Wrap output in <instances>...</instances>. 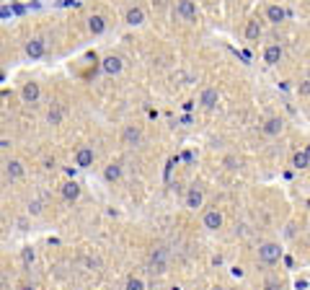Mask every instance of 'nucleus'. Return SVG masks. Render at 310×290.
<instances>
[{"mask_svg":"<svg viewBox=\"0 0 310 290\" xmlns=\"http://www.w3.org/2000/svg\"><path fill=\"white\" fill-rule=\"evenodd\" d=\"M259 259H261L264 264H274V262H279V259H282V246H279V244H274V241L264 244V246L259 249Z\"/></svg>","mask_w":310,"mask_h":290,"instance_id":"obj_1","label":"nucleus"},{"mask_svg":"<svg viewBox=\"0 0 310 290\" xmlns=\"http://www.w3.org/2000/svg\"><path fill=\"white\" fill-rule=\"evenodd\" d=\"M101 68H103L106 76H119L122 68H124V62H122V57H119V55H106L101 60Z\"/></svg>","mask_w":310,"mask_h":290,"instance_id":"obj_2","label":"nucleus"},{"mask_svg":"<svg viewBox=\"0 0 310 290\" xmlns=\"http://www.w3.org/2000/svg\"><path fill=\"white\" fill-rule=\"evenodd\" d=\"M202 226L207 230H220L222 228V213L220 210H207L202 215Z\"/></svg>","mask_w":310,"mask_h":290,"instance_id":"obj_3","label":"nucleus"},{"mask_svg":"<svg viewBox=\"0 0 310 290\" xmlns=\"http://www.w3.org/2000/svg\"><path fill=\"white\" fill-rule=\"evenodd\" d=\"M202 205H204V192L199 187H189V192H186V207H189V210H199Z\"/></svg>","mask_w":310,"mask_h":290,"instance_id":"obj_4","label":"nucleus"},{"mask_svg":"<svg viewBox=\"0 0 310 290\" xmlns=\"http://www.w3.org/2000/svg\"><path fill=\"white\" fill-rule=\"evenodd\" d=\"M176 13L181 18H186V21H196V3L194 0H178Z\"/></svg>","mask_w":310,"mask_h":290,"instance_id":"obj_5","label":"nucleus"},{"mask_svg":"<svg viewBox=\"0 0 310 290\" xmlns=\"http://www.w3.org/2000/svg\"><path fill=\"white\" fill-rule=\"evenodd\" d=\"M93 161H96L93 148H80V151L75 153V166H78V168H88V166H93Z\"/></svg>","mask_w":310,"mask_h":290,"instance_id":"obj_6","label":"nucleus"},{"mask_svg":"<svg viewBox=\"0 0 310 290\" xmlns=\"http://www.w3.org/2000/svg\"><path fill=\"white\" fill-rule=\"evenodd\" d=\"M39 96H42V88H39V83H24V88H21V99H24L26 104H36L39 101Z\"/></svg>","mask_w":310,"mask_h":290,"instance_id":"obj_7","label":"nucleus"},{"mask_svg":"<svg viewBox=\"0 0 310 290\" xmlns=\"http://www.w3.org/2000/svg\"><path fill=\"white\" fill-rule=\"evenodd\" d=\"M217 101H220V93H217V88H204L202 96H199V104L204 109H215Z\"/></svg>","mask_w":310,"mask_h":290,"instance_id":"obj_8","label":"nucleus"},{"mask_svg":"<svg viewBox=\"0 0 310 290\" xmlns=\"http://www.w3.org/2000/svg\"><path fill=\"white\" fill-rule=\"evenodd\" d=\"M122 140H124V145H140V140H142L140 127H134V124H127L124 132H122Z\"/></svg>","mask_w":310,"mask_h":290,"instance_id":"obj_9","label":"nucleus"},{"mask_svg":"<svg viewBox=\"0 0 310 290\" xmlns=\"http://www.w3.org/2000/svg\"><path fill=\"white\" fill-rule=\"evenodd\" d=\"M124 21H127L130 26H140V24H145V11H142L140 5H132V8L127 11Z\"/></svg>","mask_w":310,"mask_h":290,"instance_id":"obj_10","label":"nucleus"},{"mask_svg":"<svg viewBox=\"0 0 310 290\" xmlns=\"http://www.w3.org/2000/svg\"><path fill=\"white\" fill-rule=\"evenodd\" d=\"M279 60H282V47H279V44H269V47L264 49V62L277 65Z\"/></svg>","mask_w":310,"mask_h":290,"instance_id":"obj_11","label":"nucleus"},{"mask_svg":"<svg viewBox=\"0 0 310 290\" xmlns=\"http://www.w3.org/2000/svg\"><path fill=\"white\" fill-rule=\"evenodd\" d=\"M284 18H287V11L282 8V5H269L266 8V21L269 24H282Z\"/></svg>","mask_w":310,"mask_h":290,"instance_id":"obj_12","label":"nucleus"},{"mask_svg":"<svg viewBox=\"0 0 310 290\" xmlns=\"http://www.w3.org/2000/svg\"><path fill=\"white\" fill-rule=\"evenodd\" d=\"M44 49H47L44 47V39H31L26 44V55L31 57V60H39V57L44 55Z\"/></svg>","mask_w":310,"mask_h":290,"instance_id":"obj_13","label":"nucleus"},{"mask_svg":"<svg viewBox=\"0 0 310 290\" xmlns=\"http://www.w3.org/2000/svg\"><path fill=\"white\" fill-rule=\"evenodd\" d=\"M62 197L67 202H75V199L80 197V184L78 182H65L62 184Z\"/></svg>","mask_w":310,"mask_h":290,"instance_id":"obj_14","label":"nucleus"},{"mask_svg":"<svg viewBox=\"0 0 310 290\" xmlns=\"http://www.w3.org/2000/svg\"><path fill=\"white\" fill-rule=\"evenodd\" d=\"M88 31L93 36L103 34V31H106V18H103V16H90L88 18Z\"/></svg>","mask_w":310,"mask_h":290,"instance_id":"obj_15","label":"nucleus"},{"mask_svg":"<svg viewBox=\"0 0 310 290\" xmlns=\"http://www.w3.org/2000/svg\"><path fill=\"white\" fill-rule=\"evenodd\" d=\"M5 176H8V179H21V176H24V163L21 161H8L5 163Z\"/></svg>","mask_w":310,"mask_h":290,"instance_id":"obj_16","label":"nucleus"},{"mask_svg":"<svg viewBox=\"0 0 310 290\" xmlns=\"http://www.w3.org/2000/svg\"><path fill=\"white\" fill-rule=\"evenodd\" d=\"M150 267H153V272H165V251L163 249L153 251V257H150Z\"/></svg>","mask_w":310,"mask_h":290,"instance_id":"obj_17","label":"nucleus"},{"mask_svg":"<svg viewBox=\"0 0 310 290\" xmlns=\"http://www.w3.org/2000/svg\"><path fill=\"white\" fill-rule=\"evenodd\" d=\"M261 130L266 132V135L277 137L279 132H282V120H279V117H271V120H266V122H264V127H261Z\"/></svg>","mask_w":310,"mask_h":290,"instance_id":"obj_18","label":"nucleus"},{"mask_svg":"<svg viewBox=\"0 0 310 290\" xmlns=\"http://www.w3.org/2000/svg\"><path fill=\"white\" fill-rule=\"evenodd\" d=\"M103 179H106L109 184L122 179V163H109V166H106V171H103Z\"/></svg>","mask_w":310,"mask_h":290,"instance_id":"obj_19","label":"nucleus"},{"mask_svg":"<svg viewBox=\"0 0 310 290\" xmlns=\"http://www.w3.org/2000/svg\"><path fill=\"white\" fill-rule=\"evenodd\" d=\"M259 36H261V24H259V21H248V24H246V39H259Z\"/></svg>","mask_w":310,"mask_h":290,"instance_id":"obj_20","label":"nucleus"},{"mask_svg":"<svg viewBox=\"0 0 310 290\" xmlns=\"http://www.w3.org/2000/svg\"><path fill=\"white\" fill-rule=\"evenodd\" d=\"M292 166H295V168H308V166H310L308 155L302 153V151H300V153H295V155H292Z\"/></svg>","mask_w":310,"mask_h":290,"instance_id":"obj_21","label":"nucleus"},{"mask_svg":"<svg viewBox=\"0 0 310 290\" xmlns=\"http://www.w3.org/2000/svg\"><path fill=\"white\" fill-rule=\"evenodd\" d=\"M47 122H49V124H59V122H62V109H59V107L49 109V111H47Z\"/></svg>","mask_w":310,"mask_h":290,"instance_id":"obj_22","label":"nucleus"},{"mask_svg":"<svg viewBox=\"0 0 310 290\" xmlns=\"http://www.w3.org/2000/svg\"><path fill=\"white\" fill-rule=\"evenodd\" d=\"M21 259H24V264H26V267H31V264H34V259H36L34 249H31V246H26L24 251H21Z\"/></svg>","mask_w":310,"mask_h":290,"instance_id":"obj_23","label":"nucleus"},{"mask_svg":"<svg viewBox=\"0 0 310 290\" xmlns=\"http://www.w3.org/2000/svg\"><path fill=\"white\" fill-rule=\"evenodd\" d=\"M124 290H145V282H142L140 277H130V280H127V285H124Z\"/></svg>","mask_w":310,"mask_h":290,"instance_id":"obj_24","label":"nucleus"},{"mask_svg":"<svg viewBox=\"0 0 310 290\" xmlns=\"http://www.w3.org/2000/svg\"><path fill=\"white\" fill-rule=\"evenodd\" d=\"M297 91H300L302 96H310V80H302V83L297 86Z\"/></svg>","mask_w":310,"mask_h":290,"instance_id":"obj_25","label":"nucleus"},{"mask_svg":"<svg viewBox=\"0 0 310 290\" xmlns=\"http://www.w3.org/2000/svg\"><path fill=\"white\" fill-rule=\"evenodd\" d=\"M264 290H282V285H279L277 280H266V285H264Z\"/></svg>","mask_w":310,"mask_h":290,"instance_id":"obj_26","label":"nucleus"},{"mask_svg":"<svg viewBox=\"0 0 310 290\" xmlns=\"http://www.w3.org/2000/svg\"><path fill=\"white\" fill-rule=\"evenodd\" d=\"M29 213L39 215V213H42V202H31V205H29Z\"/></svg>","mask_w":310,"mask_h":290,"instance_id":"obj_27","label":"nucleus"},{"mask_svg":"<svg viewBox=\"0 0 310 290\" xmlns=\"http://www.w3.org/2000/svg\"><path fill=\"white\" fill-rule=\"evenodd\" d=\"M230 272H233V277H243V270H240V267H233Z\"/></svg>","mask_w":310,"mask_h":290,"instance_id":"obj_28","label":"nucleus"},{"mask_svg":"<svg viewBox=\"0 0 310 290\" xmlns=\"http://www.w3.org/2000/svg\"><path fill=\"white\" fill-rule=\"evenodd\" d=\"M5 148H11V143L8 140H0V151H5Z\"/></svg>","mask_w":310,"mask_h":290,"instance_id":"obj_29","label":"nucleus"},{"mask_svg":"<svg viewBox=\"0 0 310 290\" xmlns=\"http://www.w3.org/2000/svg\"><path fill=\"white\" fill-rule=\"evenodd\" d=\"M21 290H36L34 285H29V282H24V285H21Z\"/></svg>","mask_w":310,"mask_h":290,"instance_id":"obj_30","label":"nucleus"},{"mask_svg":"<svg viewBox=\"0 0 310 290\" xmlns=\"http://www.w3.org/2000/svg\"><path fill=\"white\" fill-rule=\"evenodd\" d=\"M302 153H305V155H308V161H310V145H305V151H302Z\"/></svg>","mask_w":310,"mask_h":290,"instance_id":"obj_31","label":"nucleus"},{"mask_svg":"<svg viewBox=\"0 0 310 290\" xmlns=\"http://www.w3.org/2000/svg\"><path fill=\"white\" fill-rule=\"evenodd\" d=\"M171 290H181V288H178V285H173V288H171Z\"/></svg>","mask_w":310,"mask_h":290,"instance_id":"obj_32","label":"nucleus"}]
</instances>
